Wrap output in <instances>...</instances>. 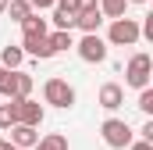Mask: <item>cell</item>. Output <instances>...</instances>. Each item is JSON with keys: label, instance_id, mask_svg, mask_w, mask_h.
<instances>
[{"label": "cell", "instance_id": "20", "mask_svg": "<svg viewBox=\"0 0 153 150\" xmlns=\"http://www.w3.org/2000/svg\"><path fill=\"white\" fill-rule=\"evenodd\" d=\"M139 111L146 114V118L153 114V89H150V86H146V89H139Z\"/></svg>", "mask_w": 153, "mask_h": 150}, {"label": "cell", "instance_id": "10", "mask_svg": "<svg viewBox=\"0 0 153 150\" xmlns=\"http://www.w3.org/2000/svg\"><path fill=\"white\" fill-rule=\"evenodd\" d=\"M22 61H25V50H22V46L7 43V46L0 50V68H4V72H22Z\"/></svg>", "mask_w": 153, "mask_h": 150}, {"label": "cell", "instance_id": "9", "mask_svg": "<svg viewBox=\"0 0 153 150\" xmlns=\"http://www.w3.org/2000/svg\"><path fill=\"white\" fill-rule=\"evenodd\" d=\"M7 132H11L7 143H14L18 150H29V147H36V143H39V132H36V129H29V125H14V129H7Z\"/></svg>", "mask_w": 153, "mask_h": 150}, {"label": "cell", "instance_id": "8", "mask_svg": "<svg viewBox=\"0 0 153 150\" xmlns=\"http://www.w3.org/2000/svg\"><path fill=\"white\" fill-rule=\"evenodd\" d=\"M96 100H100V107H103V111H117V107L125 104V89H121L117 82H103Z\"/></svg>", "mask_w": 153, "mask_h": 150}, {"label": "cell", "instance_id": "24", "mask_svg": "<svg viewBox=\"0 0 153 150\" xmlns=\"http://www.w3.org/2000/svg\"><path fill=\"white\" fill-rule=\"evenodd\" d=\"M128 150H153V143H146V140H132Z\"/></svg>", "mask_w": 153, "mask_h": 150}, {"label": "cell", "instance_id": "2", "mask_svg": "<svg viewBox=\"0 0 153 150\" xmlns=\"http://www.w3.org/2000/svg\"><path fill=\"white\" fill-rule=\"evenodd\" d=\"M100 136H103L107 147H114V150H128L132 140H135V132H132V125H128L125 118H107V122L100 125Z\"/></svg>", "mask_w": 153, "mask_h": 150}, {"label": "cell", "instance_id": "27", "mask_svg": "<svg viewBox=\"0 0 153 150\" xmlns=\"http://www.w3.org/2000/svg\"><path fill=\"white\" fill-rule=\"evenodd\" d=\"M128 4H150V0H128Z\"/></svg>", "mask_w": 153, "mask_h": 150}, {"label": "cell", "instance_id": "18", "mask_svg": "<svg viewBox=\"0 0 153 150\" xmlns=\"http://www.w3.org/2000/svg\"><path fill=\"white\" fill-rule=\"evenodd\" d=\"M7 14H11V22H18V25H22V22H25L29 14H36V11H32V4H29V0H11V4H7Z\"/></svg>", "mask_w": 153, "mask_h": 150}, {"label": "cell", "instance_id": "3", "mask_svg": "<svg viewBox=\"0 0 153 150\" xmlns=\"http://www.w3.org/2000/svg\"><path fill=\"white\" fill-rule=\"evenodd\" d=\"M139 22L135 18H117V22H111V29H107V46H135L139 43Z\"/></svg>", "mask_w": 153, "mask_h": 150}, {"label": "cell", "instance_id": "5", "mask_svg": "<svg viewBox=\"0 0 153 150\" xmlns=\"http://www.w3.org/2000/svg\"><path fill=\"white\" fill-rule=\"evenodd\" d=\"M11 107H14V118H18V125H29V129H39L43 125V118H46V111H43V104L39 100H11Z\"/></svg>", "mask_w": 153, "mask_h": 150}, {"label": "cell", "instance_id": "19", "mask_svg": "<svg viewBox=\"0 0 153 150\" xmlns=\"http://www.w3.org/2000/svg\"><path fill=\"white\" fill-rule=\"evenodd\" d=\"M18 125V118H14V107H11V100L7 104H0V132H7V129H14Z\"/></svg>", "mask_w": 153, "mask_h": 150}, {"label": "cell", "instance_id": "15", "mask_svg": "<svg viewBox=\"0 0 153 150\" xmlns=\"http://www.w3.org/2000/svg\"><path fill=\"white\" fill-rule=\"evenodd\" d=\"M125 7H128V0H100V14L111 18V22L125 18Z\"/></svg>", "mask_w": 153, "mask_h": 150}, {"label": "cell", "instance_id": "12", "mask_svg": "<svg viewBox=\"0 0 153 150\" xmlns=\"http://www.w3.org/2000/svg\"><path fill=\"white\" fill-rule=\"evenodd\" d=\"M50 32V25H46V18H39V14H29L25 22H22V39H43Z\"/></svg>", "mask_w": 153, "mask_h": 150}, {"label": "cell", "instance_id": "23", "mask_svg": "<svg viewBox=\"0 0 153 150\" xmlns=\"http://www.w3.org/2000/svg\"><path fill=\"white\" fill-rule=\"evenodd\" d=\"M29 4H32V11H36V7H39V11H46V7H53L57 0H29Z\"/></svg>", "mask_w": 153, "mask_h": 150}, {"label": "cell", "instance_id": "17", "mask_svg": "<svg viewBox=\"0 0 153 150\" xmlns=\"http://www.w3.org/2000/svg\"><path fill=\"white\" fill-rule=\"evenodd\" d=\"M32 150H68V136L61 132H50V136H39V143Z\"/></svg>", "mask_w": 153, "mask_h": 150}, {"label": "cell", "instance_id": "28", "mask_svg": "<svg viewBox=\"0 0 153 150\" xmlns=\"http://www.w3.org/2000/svg\"><path fill=\"white\" fill-rule=\"evenodd\" d=\"M0 143H4V132H0Z\"/></svg>", "mask_w": 153, "mask_h": 150}, {"label": "cell", "instance_id": "6", "mask_svg": "<svg viewBox=\"0 0 153 150\" xmlns=\"http://www.w3.org/2000/svg\"><path fill=\"white\" fill-rule=\"evenodd\" d=\"M75 50H78V57H82L85 64H103V61H107V43H103L100 32H96V36H82L75 43Z\"/></svg>", "mask_w": 153, "mask_h": 150}, {"label": "cell", "instance_id": "21", "mask_svg": "<svg viewBox=\"0 0 153 150\" xmlns=\"http://www.w3.org/2000/svg\"><path fill=\"white\" fill-rule=\"evenodd\" d=\"M0 97H7V100L14 97V72H4V75H0Z\"/></svg>", "mask_w": 153, "mask_h": 150}, {"label": "cell", "instance_id": "29", "mask_svg": "<svg viewBox=\"0 0 153 150\" xmlns=\"http://www.w3.org/2000/svg\"><path fill=\"white\" fill-rule=\"evenodd\" d=\"M0 75H4V68H0Z\"/></svg>", "mask_w": 153, "mask_h": 150}, {"label": "cell", "instance_id": "26", "mask_svg": "<svg viewBox=\"0 0 153 150\" xmlns=\"http://www.w3.org/2000/svg\"><path fill=\"white\" fill-rule=\"evenodd\" d=\"M7 4H11V0H0V14H4V11H7Z\"/></svg>", "mask_w": 153, "mask_h": 150}, {"label": "cell", "instance_id": "25", "mask_svg": "<svg viewBox=\"0 0 153 150\" xmlns=\"http://www.w3.org/2000/svg\"><path fill=\"white\" fill-rule=\"evenodd\" d=\"M0 150H18V147H14V143H7V140H4V143H0Z\"/></svg>", "mask_w": 153, "mask_h": 150}, {"label": "cell", "instance_id": "13", "mask_svg": "<svg viewBox=\"0 0 153 150\" xmlns=\"http://www.w3.org/2000/svg\"><path fill=\"white\" fill-rule=\"evenodd\" d=\"M22 50H25L29 57H39V61H50V57H53V46L46 43V36L43 39H22Z\"/></svg>", "mask_w": 153, "mask_h": 150}, {"label": "cell", "instance_id": "16", "mask_svg": "<svg viewBox=\"0 0 153 150\" xmlns=\"http://www.w3.org/2000/svg\"><path fill=\"white\" fill-rule=\"evenodd\" d=\"M46 43L53 46V54H61V50H71V46H75V36H71V32H57V29H53V32H46Z\"/></svg>", "mask_w": 153, "mask_h": 150}, {"label": "cell", "instance_id": "14", "mask_svg": "<svg viewBox=\"0 0 153 150\" xmlns=\"http://www.w3.org/2000/svg\"><path fill=\"white\" fill-rule=\"evenodd\" d=\"M32 86H36V82H32L29 72H14V97H11V100H29V97H32Z\"/></svg>", "mask_w": 153, "mask_h": 150}, {"label": "cell", "instance_id": "4", "mask_svg": "<svg viewBox=\"0 0 153 150\" xmlns=\"http://www.w3.org/2000/svg\"><path fill=\"white\" fill-rule=\"evenodd\" d=\"M150 75H153V61H150V54H132L128 57V68H125V82L132 86V89H146L150 86Z\"/></svg>", "mask_w": 153, "mask_h": 150}, {"label": "cell", "instance_id": "1", "mask_svg": "<svg viewBox=\"0 0 153 150\" xmlns=\"http://www.w3.org/2000/svg\"><path fill=\"white\" fill-rule=\"evenodd\" d=\"M43 100L50 104V107H61V111H68L71 104H75V86L68 82V79H46L43 82Z\"/></svg>", "mask_w": 153, "mask_h": 150}, {"label": "cell", "instance_id": "11", "mask_svg": "<svg viewBox=\"0 0 153 150\" xmlns=\"http://www.w3.org/2000/svg\"><path fill=\"white\" fill-rule=\"evenodd\" d=\"M103 22H107V18L100 14V7H96V11H82V14H78V22H75V29H82V36H96Z\"/></svg>", "mask_w": 153, "mask_h": 150}, {"label": "cell", "instance_id": "7", "mask_svg": "<svg viewBox=\"0 0 153 150\" xmlns=\"http://www.w3.org/2000/svg\"><path fill=\"white\" fill-rule=\"evenodd\" d=\"M75 22H78L75 0H57V4H53V25H57V32H71Z\"/></svg>", "mask_w": 153, "mask_h": 150}, {"label": "cell", "instance_id": "22", "mask_svg": "<svg viewBox=\"0 0 153 150\" xmlns=\"http://www.w3.org/2000/svg\"><path fill=\"white\" fill-rule=\"evenodd\" d=\"M75 7H78V14H82V11H96L100 0H75Z\"/></svg>", "mask_w": 153, "mask_h": 150}]
</instances>
